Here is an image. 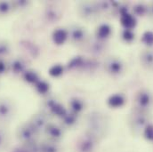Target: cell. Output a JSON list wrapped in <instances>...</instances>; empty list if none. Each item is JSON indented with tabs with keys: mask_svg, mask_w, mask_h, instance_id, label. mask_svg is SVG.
<instances>
[{
	"mask_svg": "<svg viewBox=\"0 0 153 152\" xmlns=\"http://www.w3.org/2000/svg\"><path fill=\"white\" fill-rule=\"evenodd\" d=\"M17 107L13 99L0 97V126L10 124L15 117Z\"/></svg>",
	"mask_w": 153,
	"mask_h": 152,
	"instance_id": "obj_1",
	"label": "cell"
},
{
	"mask_svg": "<svg viewBox=\"0 0 153 152\" xmlns=\"http://www.w3.org/2000/svg\"><path fill=\"white\" fill-rule=\"evenodd\" d=\"M39 132L30 123L25 122L18 126L16 131V136L22 144L36 143Z\"/></svg>",
	"mask_w": 153,
	"mask_h": 152,
	"instance_id": "obj_2",
	"label": "cell"
},
{
	"mask_svg": "<svg viewBox=\"0 0 153 152\" xmlns=\"http://www.w3.org/2000/svg\"><path fill=\"white\" fill-rule=\"evenodd\" d=\"M153 107V94L149 90L142 89L136 93L134 100V110L150 112Z\"/></svg>",
	"mask_w": 153,
	"mask_h": 152,
	"instance_id": "obj_3",
	"label": "cell"
},
{
	"mask_svg": "<svg viewBox=\"0 0 153 152\" xmlns=\"http://www.w3.org/2000/svg\"><path fill=\"white\" fill-rule=\"evenodd\" d=\"M151 116L150 112H144L134 110L130 116V126L131 129L134 133H140L141 131H143L144 128L151 124Z\"/></svg>",
	"mask_w": 153,
	"mask_h": 152,
	"instance_id": "obj_4",
	"label": "cell"
},
{
	"mask_svg": "<svg viewBox=\"0 0 153 152\" xmlns=\"http://www.w3.org/2000/svg\"><path fill=\"white\" fill-rule=\"evenodd\" d=\"M77 12L79 16L87 21L92 22L98 18L99 14L102 13L97 3L94 2H82L78 4Z\"/></svg>",
	"mask_w": 153,
	"mask_h": 152,
	"instance_id": "obj_5",
	"label": "cell"
},
{
	"mask_svg": "<svg viewBox=\"0 0 153 152\" xmlns=\"http://www.w3.org/2000/svg\"><path fill=\"white\" fill-rule=\"evenodd\" d=\"M42 111L48 115L49 116H53L60 118H62L67 112L64 106L53 97H48L44 101Z\"/></svg>",
	"mask_w": 153,
	"mask_h": 152,
	"instance_id": "obj_6",
	"label": "cell"
},
{
	"mask_svg": "<svg viewBox=\"0 0 153 152\" xmlns=\"http://www.w3.org/2000/svg\"><path fill=\"white\" fill-rule=\"evenodd\" d=\"M69 40L74 45H85L88 42V32L87 30L79 25H73L69 30Z\"/></svg>",
	"mask_w": 153,
	"mask_h": 152,
	"instance_id": "obj_7",
	"label": "cell"
},
{
	"mask_svg": "<svg viewBox=\"0 0 153 152\" xmlns=\"http://www.w3.org/2000/svg\"><path fill=\"white\" fill-rule=\"evenodd\" d=\"M104 70L111 76H119L125 71V64L120 58L110 56L104 62Z\"/></svg>",
	"mask_w": 153,
	"mask_h": 152,
	"instance_id": "obj_8",
	"label": "cell"
},
{
	"mask_svg": "<svg viewBox=\"0 0 153 152\" xmlns=\"http://www.w3.org/2000/svg\"><path fill=\"white\" fill-rule=\"evenodd\" d=\"M29 122L40 133L49 125V116L43 111H40L33 115Z\"/></svg>",
	"mask_w": 153,
	"mask_h": 152,
	"instance_id": "obj_9",
	"label": "cell"
},
{
	"mask_svg": "<svg viewBox=\"0 0 153 152\" xmlns=\"http://www.w3.org/2000/svg\"><path fill=\"white\" fill-rule=\"evenodd\" d=\"M85 45H86L87 51L90 52L92 54H94V55L102 54L107 50L106 41H102V40H99L97 38L89 39Z\"/></svg>",
	"mask_w": 153,
	"mask_h": 152,
	"instance_id": "obj_10",
	"label": "cell"
},
{
	"mask_svg": "<svg viewBox=\"0 0 153 152\" xmlns=\"http://www.w3.org/2000/svg\"><path fill=\"white\" fill-rule=\"evenodd\" d=\"M29 62L23 57H16L10 63L9 68L10 70L15 75H22L28 69Z\"/></svg>",
	"mask_w": 153,
	"mask_h": 152,
	"instance_id": "obj_11",
	"label": "cell"
},
{
	"mask_svg": "<svg viewBox=\"0 0 153 152\" xmlns=\"http://www.w3.org/2000/svg\"><path fill=\"white\" fill-rule=\"evenodd\" d=\"M44 131H45V133L46 137L51 142L57 141V140L61 139L62 136V128L60 126H58L57 125H54V124L49 123V125L45 127V129Z\"/></svg>",
	"mask_w": 153,
	"mask_h": 152,
	"instance_id": "obj_12",
	"label": "cell"
},
{
	"mask_svg": "<svg viewBox=\"0 0 153 152\" xmlns=\"http://www.w3.org/2000/svg\"><path fill=\"white\" fill-rule=\"evenodd\" d=\"M89 62H90V61L85 60L84 57L76 56L71 60L68 67L71 70H83L84 68H90V65L93 66L92 62H91V64Z\"/></svg>",
	"mask_w": 153,
	"mask_h": 152,
	"instance_id": "obj_13",
	"label": "cell"
},
{
	"mask_svg": "<svg viewBox=\"0 0 153 152\" xmlns=\"http://www.w3.org/2000/svg\"><path fill=\"white\" fill-rule=\"evenodd\" d=\"M125 103H126V96L120 93L111 94L107 99V105L111 109L122 108L125 105Z\"/></svg>",
	"mask_w": 153,
	"mask_h": 152,
	"instance_id": "obj_14",
	"label": "cell"
},
{
	"mask_svg": "<svg viewBox=\"0 0 153 152\" xmlns=\"http://www.w3.org/2000/svg\"><path fill=\"white\" fill-rule=\"evenodd\" d=\"M111 34H112V28L108 23L100 24L95 30V38L102 41H106L111 36Z\"/></svg>",
	"mask_w": 153,
	"mask_h": 152,
	"instance_id": "obj_15",
	"label": "cell"
},
{
	"mask_svg": "<svg viewBox=\"0 0 153 152\" xmlns=\"http://www.w3.org/2000/svg\"><path fill=\"white\" fill-rule=\"evenodd\" d=\"M140 62L143 68L153 70V50H143L140 54Z\"/></svg>",
	"mask_w": 153,
	"mask_h": 152,
	"instance_id": "obj_16",
	"label": "cell"
},
{
	"mask_svg": "<svg viewBox=\"0 0 153 152\" xmlns=\"http://www.w3.org/2000/svg\"><path fill=\"white\" fill-rule=\"evenodd\" d=\"M52 39L54 44L60 45L64 44L69 39V32L68 30L63 28H58L56 29L52 35Z\"/></svg>",
	"mask_w": 153,
	"mask_h": 152,
	"instance_id": "obj_17",
	"label": "cell"
},
{
	"mask_svg": "<svg viewBox=\"0 0 153 152\" xmlns=\"http://www.w3.org/2000/svg\"><path fill=\"white\" fill-rule=\"evenodd\" d=\"M120 22H121V25L124 27V29L132 30H134L137 23L135 16H134L133 14L129 13H126L120 16Z\"/></svg>",
	"mask_w": 153,
	"mask_h": 152,
	"instance_id": "obj_18",
	"label": "cell"
},
{
	"mask_svg": "<svg viewBox=\"0 0 153 152\" xmlns=\"http://www.w3.org/2000/svg\"><path fill=\"white\" fill-rule=\"evenodd\" d=\"M85 102L80 98L75 97V98L71 99V101L69 102L70 111L74 113V114H80L85 110Z\"/></svg>",
	"mask_w": 153,
	"mask_h": 152,
	"instance_id": "obj_19",
	"label": "cell"
},
{
	"mask_svg": "<svg viewBox=\"0 0 153 152\" xmlns=\"http://www.w3.org/2000/svg\"><path fill=\"white\" fill-rule=\"evenodd\" d=\"M22 76L23 80H24L26 83L30 84V85H35L38 81L41 79L39 74H38L36 70H30V69L27 70L22 75Z\"/></svg>",
	"mask_w": 153,
	"mask_h": 152,
	"instance_id": "obj_20",
	"label": "cell"
},
{
	"mask_svg": "<svg viewBox=\"0 0 153 152\" xmlns=\"http://www.w3.org/2000/svg\"><path fill=\"white\" fill-rule=\"evenodd\" d=\"M9 145V133L4 127L0 126V152H3Z\"/></svg>",
	"mask_w": 153,
	"mask_h": 152,
	"instance_id": "obj_21",
	"label": "cell"
},
{
	"mask_svg": "<svg viewBox=\"0 0 153 152\" xmlns=\"http://www.w3.org/2000/svg\"><path fill=\"white\" fill-rule=\"evenodd\" d=\"M15 10L13 2L10 1H0V16H7L13 11Z\"/></svg>",
	"mask_w": 153,
	"mask_h": 152,
	"instance_id": "obj_22",
	"label": "cell"
},
{
	"mask_svg": "<svg viewBox=\"0 0 153 152\" xmlns=\"http://www.w3.org/2000/svg\"><path fill=\"white\" fill-rule=\"evenodd\" d=\"M37 93L42 95H46L50 91V85L47 81L44 79H40L38 83L34 85Z\"/></svg>",
	"mask_w": 153,
	"mask_h": 152,
	"instance_id": "obj_23",
	"label": "cell"
},
{
	"mask_svg": "<svg viewBox=\"0 0 153 152\" xmlns=\"http://www.w3.org/2000/svg\"><path fill=\"white\" fill-rule=\"evenodd\" d=\"M77 116L78 115L74 114L71 111H67L66 114L64 115L61 119L62 121V123L66 125V126H73L76 124V121H77Z\"/></svg>",
	"mask_w": 153,
	"mask_h": 152,
	"instance_id": "obj_24",
	"label": "cell"
},
{
	"mask_svg": "<svg viewBox=\"0 0 153 152\" xmlns=\"http://www.w3.org/2000/svg\"><path fill=\"white\" fill-rule=\"evenodd\" d=\"M133 13H134V16H142L143 17L144 15H147L148 5H146L143 3H138L134 5Z\"/></svg>",
	"mask_w": 153,
	"mask_h": 152,
	"instance_id": "obj_25",
	"label": "cell"
},
{
	"mask_svg": "<svg viewBox=\"0 0 153 152\" xmlns=\"http://www.w3.org/2000/svg\"><path fill=\"white\" fill-rule=\"evenodd\" d=\"M38 151L39 152H59V150L57 148V146L52 142H43L39 148H38Z\"/></svg>",
	"mask_w": 153,
	"mask_h": 152,
	"instance_id": "obj_26",
	"label": "cell"
},
{
	"mask_svg": "<svg viewBox=\"0 0 153 152\" xmlns=\"http://www.w3.org/2000/svg\"><path fill=\"white\" fill-rule=\"evenodd\" d=\"M38 148L36 146V143L31 144H22L15 148L12 152H38Z\"/></svg>",
	"mask_w": 153,
	"mask_h": 152,
	"instance_id": "obj_27",
	"label": "cell"
},
{
	"mask_svg": "<svg viewBox=\"0 0 153 152\" xmlns=\"http://www.w3.org/2000/svg\"><path fill=\"white\" fill-rule=\"evenodd\" d=\"M64 72V67L62 64H54L49 69V74L53 77H59Z\"/></svg>",
	"mask_w": 153,
	"mask_h": 152,
	"instance_id": "obj_28",
	"label": "cell"
},
{
	"mask_svg": "<svg viewBox=\"0 0 153 152\" xmlns=\"http://www.w3.org/2000/svg\"><path fill=\"white\" fill-rule=\"evenodd\" d=\"M121 38L126 43H132L135 38V34L132 30L124 29L121 32Z\"/></svg>",
	"mask_w": 153,
	"mask_h": 152,
	"instance_id": "obj_29",
	"label": "cell"
},
{
	"mask_svg": "<svg viewBox=\"0 0 153 152\" xmlns=\"http://www.w3.org/2000/svg\"><path fill=\"white\" fill-rule=\"evenodd\" d=\"M141 41L143 44H145L148 47H151L153 45V32L151 30L145 31L141 38Z\"/></svg>",
	"mask_w": 153,
	"mask_h": 152,
	"instance_id": "obj_30",
	"label": "cell"
},
{
	"mask_svg": "<svg viewBox=\"0 0 153 152\" xmlns=\"http://www.w3.org/2000/svg\"><path fill=\"white\" fill-rule=\"evenodd\" d=\"M45 16L50 22H54V21L56 22L60 18L61 15L56 10L54 11V10H52V9H47L45 13Z\"/></svg>",
	"mask_w": 153,
	"mask_h": 152,
	"instance_id": "obj_31",
	"label": "cell"
},
{
	"mask_svg": "<svg viewBox=\"0 0 153 152\" xmlns=\"http://www.w3.org/2000/svg\"><path fill=\"white\" fill-rule=\"evenodd\" d=\"M10 53V45L7 42L0 41V59L4 58Z\"/></svg>",
	"mask_w": 153,
	"mask_h": 152,
	"instance_id": "obj_32",
	"label": "cell"
},
{
	"mask_svg": "<svg viewBox=\"0 0 153 152\" xmlns=\"http://www.w3.org/2000/svg\"><path fill=\"white\" fill-rule=\"evenodd\" d=\"M143 136L145 137V139L149 142H153V125L152 124H149L145 128L144 130L143 131Z\"/></svg>",
	"mask_w": 153,
	"mask_h": 152,
	"instance_id": "obj_33",
	"label": "cell"
},
{
	"mask_svg": "<svg viewBox=\"0 0 153 152\" xmlns=\"http://www.w3.org/2000/svg\"><path fill=\"white\" fill-rule=\"evenodd\" d=\"M9 70H10L9 63L4 58L0 59V76L6 74Z\"/></svg>",
	"mask_w": 153,
	"mask_h": 152,
	"instance_id": "obj_34",
	"label": "cell"
},
{
	"mask_svg": "<svg viewBox=\"0 0 153 152\" xmlns=\"http://www.w3.org/2000/svg\"><path fill=\"white\" fill-rule=\"evenodd\" d=\"M14 9L15 10H19V9H25L30 5V2L29 1H14L13 2Z\"/></svg>",
	"mask_w": 153,
	"mask_h": 152,
	"instance_id": "obj_35",
	"label": "cell"
},
{
	"mask_svg": "<svg viewBox=\"0 0 153 152\" xmlns=\"http://www.w3.org/2000/svg\"><path fill=\"white\" fill-rule=\"evenodd\" d=\"M147 15H149L153 20V2L148 5V13H147Z\"/></svg>",
	"mask_w": 153,
	"mask_h": 152,
	"instance_id": "obj_36",
	"label": "cell"
}]
</instances>
